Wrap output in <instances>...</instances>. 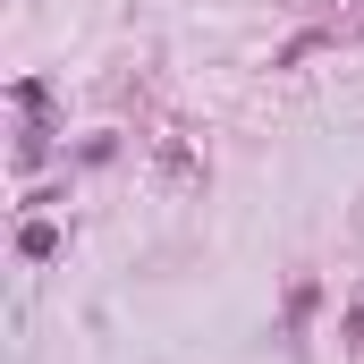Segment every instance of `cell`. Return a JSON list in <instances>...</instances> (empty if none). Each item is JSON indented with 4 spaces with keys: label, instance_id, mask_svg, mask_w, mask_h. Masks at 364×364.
Segmentation results:
<instances>
[{
    "label": "cell",
    "instance_id": "3",
    "mask_svg": "<svg viewBox=\"0 0 364 364\" xmlns=\"http://www.w3.org/2000/svg\"><path fill=\"white\" fill-rule=\"evenodd\" d=\"M356 34H364V17H356Z\"/></svg>",
    "mask_w": 364,
    "mask_h": 364
},
{
    "label": "cell",
    "instance_id": "2",
    "mask_svg": "<svg viewBox=\"0 0 364 364\" xmlns=\"http://www.w3.org/2000/svg\"><path fill=\"white\" fill-rule=\"evenodd\" d=\"M17 255H26V263H51V255H60V229H51V220H26V229H17Z\"/></svg>",
    "mask_w": 364,
    "mask_h": 364
},
{
    "label": "cell",
    "instance_id": "1",
    "mask_svg": "<svg viewBox=\"0 0 364 364\" xmlns=\"http://www.w3.org/2000/svg\"><path fill=\"white\" fill-rule=\"evenodd\" d=\"M314 305H322V288H314V279H296V288H288V348H305V322H314Z\"/></svg>",
    "mask_w": 364,
    "mask_h": 364
}]
</instances>
